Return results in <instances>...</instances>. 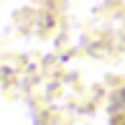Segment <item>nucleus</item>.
I'll use <instances>...</instances> for the list:
<instances>
[{"instance_id":"1","label":"nucleus","mask_w":125,"mask_h":125,"mask_svg":"<svg viewBox=\"0 0 125 125\" xmlns=\"http://www.w3.org/2000/svg\"><path fill=\"white\" fill-rule=\"evenodd\" d=\"M123 125H125V123H123Z\"/></svg>"}]
</instances>
